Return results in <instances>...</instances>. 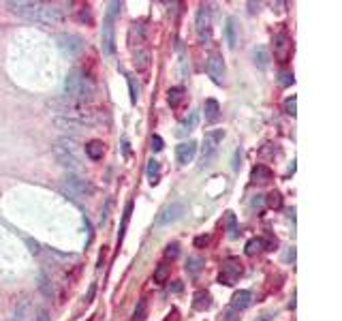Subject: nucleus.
Listing matches in <instances>:
<instances>
[{
	"label": "nucleus",
	"instance_id": "6ab92c4d",
	"mask_svg": "<svg viewBox=\"0 0 342 321\" xmlns=\"http://www.w3.org/2000/svg\"><path fill=\"white\" fill-rule=\"evenodd\" d=\"M86 154H88V158L92 160H101L103 154H105V146H103L101 139H90L88 143H86Z\"/></svg>",
	"mask_w": 342,
	"mask_h": 321
},
{
	"label": "nucleus",
	"instance_id": "79ce46f5",
	"mask_svg": "<svg viewBox=\"0 0 342 321\" xmlns=\"http://www.w3.org/2000/svg\"><path fill=\"white\" fill-rule=\"evenodd\" d=\"M208 242H210V238H208V236H199V238L195 240V246H205Z\"/></svg>",
	"mask_w": 342,
	"mask_h": 321
},
{
	"label": "nucleus",
	"instance_id": "9b49d317",
	"mask_svg": "<svg viewBox=\"0 0 342 321\" xmlns=\"http://www.w3.org/2000/svg\"><path fill=\"white\" fill-rule=\"evenodd\" d=\"M197 32L199 41H210V5H201L197 11Z\"/></svg>",
	"mask_w": 342,
	"mask_h": 321
},
{
	"label": "nucleus",
	"instance_id": "7c9ffc66",
	"mask_svg": "<svg viewBox=\"0 0 342 321\" xmlns=\"http://www.w3.org/2000/svg\"><path fill=\"white\" fill-rule=\"evenodd\" d=\"M131 212H133V202H129V204H126V208H124L122 227H120V238H118V240H122V238H124V229H126V225H129V221H131Z\"/></svg>",
	"mask_w": 342,
	"mask_h": 321
},
{
	"label": "nucleus",
	"instance_id": "72a5a7b5",
	"mask_svg": "<svg viewBox=\"0 0 342 321\" xmlns=\"http://www.w3.org/2000/svg\"><path fill=\"white\" fill-rule=\"evenodd\" d=\"M295 109H297V99H295V96H291V99L284 101V114L295 116Z\"/></svg>",
	"mask_w": 342,
	"mask_h": 321
},
{
	"label": "nucleus",
	"instance_id": "a211bd4d",
	"mask_svg": "<svg viewBox=\"0 0 342 321\" xmlns=\"http://www.w3.org/2000/svg\"><path fill=\"white\" fill-rule=\"evenodd\" d=\"M237 20L235 18H227V26H225V39H227V43H229V47H235L237 45V41H240V35H237Z\"/></svg>",
	"mask_w": 342,
	"mask_h": 321
},
{
	"label": "nucleus",
	"instance_id": "de8ad7c7",
	"mask_svg": "<svg viewBox=\"0 0 342 321\" xmlns=\"http://www.w3.org/2000/svg\"><path fill=\"white\" fill-rule=\"evenodd\" d=\"M248 7H250V13H254V11H259V5H254V3H248Z\"/></svg>",
	"mask_w": 342,
	"mask_h": 321
},
{
	"label": "nucleus",
	"instance_id": "dca6fc26",
	"mask_svg": "<svg viewBox=\"0 0 342 321\" xmlns=\"http://www.w3.org/2000/svg\"><path fill=\"white\" fill-rule=\"evenodd\" d=\"M252 304V293L250 291H246V289H242V291H237L233 298H231V310H235V312H242L244 308H248Z\"/></svg>",
	"mask_w": 342,
	"mask_h": 321
},
{
	"label": "nucleus",
	"instance_id": "4468645a",
	"mask_svg": "<svg viewBox=\"0 0 342 321\" xmlns=\"http://www.w3.org/2000/svg\"><path fill=\"white\" fill-rule=\"evenodd\" d=\"M195 154H197V141H193V139L180 143V146L176 148V156H178L180 165H188L190 160L195 158Z\"/></svg>",
	"mask_w": 342,
	"mask_h": 321
},
{
	"label": "nucleus",
	"instance_id": "ddd939ff",
	"mask_svg": "<svg viewBox=\"0 0 342 321\" xmlns=\"http://www.w3.org/2000/svg\"><path fill=\"white\" fill-rule=\"evenodd\" d=\"M274 56L280 62H287L291 56V39L287 37V32H278L274 35Z\"/></svg>",
	"mask_w": 342,
	"mask_h": 321
},
{
	"label": "nucleus",
	"instance_id": "5701e85b",
	"mask_svg": "<svg viewBox=\"0 0 342 321\" xmlns=\"http://www.w3.org/2000/svg\"><path fill=\"white\" fill-rule=\"evenodd\" d=\"M203 109H205V120H208V122H216V120L220 118V105H218V101L208 99V101H205V105H203Z\"/></svg>",
	"mask_w": 342,
	"mask_h": 321
},
{
	"label": "nucleus",
	"instance_id": "c85d7f7f",
	"mask_svg": "<svg viewBox=\"0 0 342 321\" xmlns=\"http://www.w3.org/2000/svg\"><path fill=\"white\" fill-rule=\"evenodd\" d=\"M158 174H161V165H158V160L150 158L148 160V178H150V182H152V184L158 182Z\"/></svg>",
	"mask_w": 342,
	"mask_h": 321
},
{
	"label": "nucleus",
	"instance_id": "c03bdc74",
	"mask_svg": "<svg viewBox=\"0 0 342 321\" xmlns=\"http://www.w3.org/2000/svg\"><path fill=\"white\" fill-rule=\"evenodd\" d=\"M28 244H30V253H39V244H37V242H33V240H28Z\"/></svg>",
	"mask_w": 342,
	"mask_h": 321
},
{
	"label": "nucleus",
	"instance_id": "20e7f679",
	"mask_svg": "<svg viewBox=\"0 0 342 321\" xmlns=\"http://www.w3.org/2000/svg\"><path fill=\"white\" fill-rule=\"evenodd\" d=\"M60 191L71 199H88L94 195V184L77 174H67L60 184Z\"/></svg>",
	"mask_w": 342,
	"mask_h": 321
},
{
	"label": "nucleus",
	"instance_id": "f257e3e1",
	"mask_svg": "<svg viewBox=\"0 0 342 321\" xmlns=\"http://www.w3.org/2000/svg\"><path fill=\"white\" fill-rule=\"evenodd\" d=\"M7 9L13 15L33 22V24H43V26H56L65 20V15L52 3H41V0H9Z\"/></svg>",
	"mask_w": 342,
	"mask_h": 321
},
{
	"label": "nucleus",
	"instance_id": "4c0bfd02",
	"mask_svg": "<svg viewBox=\"0 0 342 321\" xmlns=\"http://www.w3.org/2000/svg\"><path fill=\"white\" fill-rule=\"evenodd\" d=\"M293 84V73L289 71H280V86H291Z\"/></svg>",
	"mask_w": 342,
	"mask_h": 321
},
{
	"label": "nucleus",
	"instance_id": "7ed1b4c3",
	"mask_svg": "<svg viewBox=\"0 0 342 321\" xmlns=\"http://www.w3.org/2000/svg\"><path fill=\"white\" fill-rule=\"evenodd\" d=\"M65 94H67V99L86 103L97 94V84H94V79L86 73L84 69L75 67V69H71L65 77Z\"/></svg>",
	"mask_w": 342,
	"mask_h": 321
},
{
	"label": "nucleus",
	"instance_id": "c756f323",
	"mask_svg": "<svg viewBox=\"0 0 342 321\" xmlns=\"http://www.w3.org/2000/svg\"><path fill=\"white\" fill-rule=\"evenodd\" d=\"M146 315H148V302L139 300V304H137V308H135L131 321H146Z\"/></svg>",
	"mask_w": 342,
	"mask_h": 321
},
{
	"label": "nucleus",
	"instance_id": "1a4fd4ad",
	"mask_svg": "<svg viewBox=\"0 0 342 321\" xmlns=\"http://www.w3.org/2000/svg\"><path fill=\"white\" fill-rule=\"evenodd\" d=\"M205 71L208 75L212 77L214 84H222L225 82V60H222L220 54H210L208 56V62H205Z\"/></svg>",
	"mask_w": 342,
	"mask_h": 321
},
{
	"label": "nucleus",
	"instance_id": "2f4dec72",
	"mask_svg": "<svg viewBox=\"0 0 342 321\" xmlns=\"http://www.w3.org/2000/svg\"><path fill=\"white\" fill-rule=\"evenodd\" d=\"M167 276H169V266H165V263H161L156 270H154V280L156 283H165Z\"/></svg>",
	"mask_w": 342,
	"mask_h": 321
},
{
	"label": "nucleus",
	"instance_id": "bb28decb",
	"mask_svg": "<svg viewBox=\"0 0 342 321\" xmlns=\"http://www.w3.org/2000/svg\"><path fill=\"white\" fill-rule=\"evenodd\" d=\"M263 246H265L263 238H252L246 242V255H257V253L263 251Z\"/></svg>",
	"mask_w": 342,
	"mask_h": 321
},
{
	"label": "nucleus",
	"instance_id": "09e8293b",
	"mask_svg": "<svg viewBox=\"0 0 342 321\" xmlns=\"http://www.w3.org/2000/svg\"><path fill=\"white\" fill-rule=\"evenodd\" d=\"M252 206H263V199H261V195H259V199H254Z\"/></svg>",
	"mask_w": 342,
	"mask_h": 321
},
{
	"label": "nucleus",
	"instance_id": "a878e982",
	"mask_svg": "<svg viewBox=\"0 0 342 321\" xmlns=\"http://www.w3.org/2000/svg\"><path fill=\"white\" fill-rule=\"evenodd\" d=\"M167 94H169V96H167V101H169V105H171V107H178L180 103L184 101V96H186V94H184V88H180V86L171 88V90L167 92Z\"/></svg>",
	"mask_w": 342,
	"mask_h": 321
},
{
	"label": "nucleus",
	"instance_id": "393cba45",
	"mask_svg": "<svg viewBox=\"0 0 342 321\" xmlns=\"http://www.w3.org/2000/svg\"><path fill=\"white\" fill-rule=\"evenodd\" d=\"M193 306L197 310H208L212 306V295L208 291H197L195 293V300H193Z\"/></svg>",
	"mask_w": 342,
	"mask_h": 321
},
{
	"label": "nucleus",
	"instance_id": "f8f14e48",
	"mask_svg": "<svg viewBox=\"0 0 342 321\" xmlns=\"http://www.w3.org/2000/svg\"><path fill=\"white\" fill-rule=\"evenodd\" d=\"M101 45H103V54L114 56V52H116V30H114V22L111 20H105V24H103Z\"/></svg>",
	"mask_w": 342,
	"mask_h": 321
},
{
	"label": "nucleus",
	"instance_id": "4be33fe9",
	"mask_svg": "<svg viewBox=\"0 0 342 321\" xmlns=\"http://www.w3.org/2000/svg\"><path fill=\"white\" fill-rule=\"evenodd\" d=\"M197 122H199V114H197V111H190V116L184 118V120L180 122V126H178V135H188L190 131H195Z\"/></svg>",
	"mask_w": 342,
	"mask_h": 321
},
{
	"label": "nucleus",
	"instance_id": "6e6552de",
	"mask_svg": "<svg viewBox=\"0 0 342 321\" xmlns=\"http://www.w3.org/2000/svg\"><path fill=\"white\" fill-rule=\"evenodd\" d=\"M52 152H54V158L58 160V165L65 167L69 174H79V172H82V163H79V158H77L75 152H69L65 148H60L58 143L52 148Z\"/></svg>",
	"mask_w": 342,
	"mask_h": 321
},
{
	"label": "nucleus",
	"instance_id": "8fccbe9b",
	"mask_svg": "<svg viewBox=\"0 0 342 321\" xmlns=\"http://www.w3.org/2000/svg\"><path fill=\"white\" fill-rule=\"evenodd\" d=\"M3 321H9V319H3Z\"/></svg>",
	"mask_w": 342,
	"mask_h": 321
},
{
	"label": "nucleus",
	"instance_id": "b1692460",
	"mask_svg": "<svg viewBox=\"0 0 342 321\" xmlns=\"http://www.w3.org/2000/svg\"><path fill=\"white\" fill-rule=\"evenodd\" d=\"M250 180L252 182H269L272 180V170H269V167H265V165H257L252 170V174H250Z\"/></svg>",
	"mask_w": 342,
	"mask_h": 321
},
{
	"label": "nucleus",
	"instance_id": "37998d69",
	"mask_svg": "<svg viewBox=\"0 0 342 321\" xmlns=\"http://www.w3.org/2000/svg\"><path fill=\"white\" fill-rule=\"evenodd\" d=\"M254 321H272V315H269V312H263V315H259Z\"/></svg>",
	"mask_w": 342,
	"mask_h": 321
},
{
	"label": "nucleus",
	"instance_id": "9d476101",
	"mask_svg": "<svg viewBox=\"0 0 342 321\" xmlns=\"http://www.w3.org/2000/svg\"><path fill=\"white\" fill-rule=\"evenodd\" d=\"M240 274H242V263H240V259H235V257H229V259L222 263V272H220L218 280H220V283H225V285H235V280L240 278Z\"/></svg>",
	"mask_w": 342,
	"mask_h": 321
},
{
	"label": "nucleus",
	"instance_id": "2eb2a0df",
	"mask_svg": "<svg viewBox=\"0 0 342 321\" xmlns=\"http://www.w3.org/2000/svg\"><path fill=\"white\" fill-rule=\"evenodd\" d=\"M11 321H35V306L30 300H22L13 310Z\"/></svg>",
	"mask_w": 342,
	"mask_h": 321
},
{
	"label": "nucleus",
	"instance_id": "ea45409f",
	"mask_svg": "<svg viewBox=\"0 0 342 321\" xmlns=\"http://www.w3.org/2000/svg\"><path fill=\"white\" fill-rule=\"evenodd\" d=\"M129 86H131V101H133V103H137V90H135V82H133V77H129Z\"/></svg>",
	"mask_w": 342,
	"mask_h": 321
},
{
	"label": "nucleus",
	"instance_id": "cd10ccee",
	"mask_svg": "<svg viewBox=\"0 0 342 321\" xmlns=\"http://www.w3.org/2000/svg\"><path fill=\"white\" fill-rule=\"evenodd\" d=\"M201 268H203V259H201V257H188L186 272H188L190 276H197L199 272H201Z\"/></svg>",
	"mask_w": 342,
	"mask_h": 321
},
{
	"label": "nucleus",
	"instance_id": "f03ea898",
	"mask_svg": "<svg viewBox=\"0 0 342 321\" xmlns=\"http://www.w3.org/2000/svg\"><path fill=\"white\" fill-rule=\"evenodd\" d=\"M52 109H56L58 114H62V118H69V120H75V122L84 124V126H92L99 122V114L97 109L90 107L88 103H82V101H73V99H56L47 103Z\"/></svg>",
	"mask_w": 342,
	"mask_h": 321
},
{
	"label": "nucleus",
	"instance_id": "58836bf2",
	"mask_svg": "<svg viewBox=\"0 0 342 321\" xmlns=\"http://www.w3.org/2000/svg\"><path fill=\"white\" fill-rule=\"evenodd\" d=\"M227 227L231 231V236H235V216L231 212H227Z\"/></svg>",
	"mask_w": 342,
	"mask_h": 321
},
{
	"label": "nucleus",
	"instance_id": "f704fd0d",
	"mask_svg": "<svg viewBox=\"0 0 342 321\" xmlns=\"http://www.w3.org/2000/svg\"><path fill=\"white\" fill-rule=\"evenodd\" d=\"M178 255H180V244H178V242H173V244L167 246V251H165V257H167V259H176Z\"/></svg>",
	"mask_w": 342,
	"mask_h": 321
},
{
	"label": "nucleus",
	"instance_id": "423d86ee",
	"mask_svg": "<svg viewBox=\"0 0 342 321\" xmlns=\"http://www.w3.org/2000/svg\"><path fill=\"white\" fill-rule=\"evenodd\" d=\"M184 212H186L184 202H171V204H167L163 210L158 212V216H156V227H169V225L178 223L182 216H184Z\"/></svg>",
	"mask_w": 342,
	"mask_h": 321
},
{
	"label": "nucleus",
	"instance_id": "a18cd8bd",
	"mask_svg": "<svg viewBox=\"0 0 342 321\" xmlns=\"http://www.w3.org/2000/svg\"><path fill=\"white\" fill-rule=\"evenodd\" d=\"M171 289H173V291H176V293H178V291H182V285H180V280H176V283L171 285Z\"/></svg>",
	"mask_w": 342,
	"mask_h": 321
},
{
	"label": "nucleus",
	"instance_id": "f3484780",
	"mask_svg": "<svg viewBox=\"0 0 342 321\" xmlns=\"http://www.w3.org/2000/svg\"><path fill=\"white\" fill-rule=\"evenodd\" d=\"M54 124H56V128H60V131L71 133L73 137H75L79 131H82V128H86L84 124L75 122V120H69V118H62V116H56V118H54Z\"/></svg>",
	"mask_w": 342,
	"mask_h": 321
},
{
	"label": "nucleus",
	"instance_id": "0eeeda50",
	"mask_svg": "<svg viewBox=\"0 0 342 321\" xmlns=\"http://www.w3.org/2000/svg\"><path fill=\"white\" fill-rule=\"evenodd\" d=\"M222 139H225V131H222V128H216V131H210V133L203 135V141H201V152H203L201 163L203 165H208L212 160V156L216 154V150H218Z\"/></svg>",
	"mask_w": 342,
	"mask_h": 321
},
{
	"label": "nucleus",
	"instance_id": "aec40b11",
	"mask_svg": "<svg viewBox=\"0 0 342 321\" xmlns=\"http://www.w3.org/2000/svg\"><path fill=\"white\" fill-rule=\"evenodd\" d=\"M133 58H135V67H137V71H148V67H150V50L148 47L135 50Z\"/></svg>",
	"mask_w": 342,
	"mask_h": 321
},
{
	"label": "nucleus",
	"instance_id": "412c9836",
	"mask_svg": "<svg viewBox=\"0 0 342 321\" xmlns=\"http://www.w3.org/2000/svg\"><path fill=\"white\" fill-rule=\"evenodd\" d=\"M252 58H254V64H257L259 69H267L269 67V52H267V47H263V45H259V47H254V52H252Z\"/></svg>",
	"mask_w": 342,
	"mask_h": 321
},
{
	"label": "nucleus",
	"instance_id": "473e14b6",
	"mask_svg": "<svg viewBox=\"0 0 342 321\" xmlns=\"http://www.w3.org/2000/svg\"><path fill=\"white\" fill-rule=\"evenodd\" d=\"M120 9H122V3H118V0L109 3V5H107V15H105V20H111V22H114V18H116L118 13H120Z\"/></svg>",
	"mask_w": 342,
	"mask_h": 321
},
{
	"label": "nucleus",
	"instance_id": "49530a36",
	"mask_svg": "<svg viewBox=\"0 0 342 321\" xmlns=\"http://www.w3.org/2000/svg\"><path fill=\"white\" fill-rule=\"evenodd\" d=\"M92 295H94V285H90V291H88V295H86V302H90Z\"/></svg>",
	"mask_w": 342,
	"mask_h": 321
},
{
	"label": "nucleus",
	"instance_id": "e433bc0d",
	"mask_svg": "<svg viewBox=\"0 0 342 321\" xmlns=\"http://www.w3.org/2000/svg\"><path fill=\"white\" fill-rule=\"evenodd\" d=\"M150 143H152L150 148H152L154 152H161V150L165 148V143H163V137H161V135H152V141H150Z\"/></svg>",
	"mask_w": 342,
	"mask_h": 321
},
{
	"label": "nucleus",
	"instance_id": "39448f33",
	"mask_svg": "<svg viewBox=\"0 0 342 321\" xmlns=\"http://www.w3.org/2000/svg\"><path fill=\"white\" fill-rule=\"evenodd\" d=\"M56 41H58L60 50L65 52L67 56H71V58H77V56L84 52V47H86L84 39L79 35H75V32H60V35L56 37Z\"/></svg>",
	"mask_w": 342,
	"mask_h": 321
},
{
	"label": "nucleus",
	"instance_id": "a19ab883",
	"mask_svg": "<svg viewBox=\"0 0 342 321\" xmlns=\"http://www.w3.org/2000/svg\"><path fill=\"white\" fill-rule=\"evenodd\" d=\"M237 315H240V312H235V310L229 308L227 315H225V321H237Z\"/></svg>",
	"mask_w": 342,
	"mask_h": 321
},
{
	"label": "nucleus",
	"instance_id": "c9c22d12",
	"mask_svg": "<svg viewBox=\"0 0 342 321\" xmlns=\"http://www.w3.org/2000/svg\"><path fill=\"white\" fill-rule=\"evenodd\" d=\"M267 204L272 208H280V204H282L280 193H269V195H267Z\"/></svg>",
	"mask_w": 342,
	"mask_h": 321
}]
</instances>
